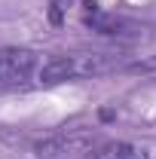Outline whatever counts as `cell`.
Here are the masks:
<instances>
[{"label":"cell","mask_w":156,"mask_h":159,"mask_svg":"<svg viewBox=\"0 0 156 159\" xmlns=\"http://www.w3.org/2000/svg\"><path fill=\"white\" fill-rule=\"evenodd\" d=\"M83 25L92 28L95 34H104V37H135L138 34V25L132 19L101 9L95 0H86L83 3Z\"/></svg>","instance_id":"4"},{"label":"cell","mask_w":156,"mask_h":159,"mask_svg":"<svg viewBox=\"0 0 156 159\" xmlns=\"http://www.w3.org/2000/svg\"><path fill=\"white\" fill-rule=\"evenodd\" d=\"M101 141L104 138L95 129L80 125V129H61V132L40 138L34 150H37V159H86Z\"/></svg>","instance_id":"2"},{"label":"cell","mask_w":156,"mask_h":159,"mask_svg":"<svg viewBox=\"0 0 156 159\" xmlns=\"http://www.w3.org/2000/svg\"><path fill=\"white\" fill-rule=\"evenodd\" d=\"M119 58L110 52H61L40 64V83L58 86V83H74L86 77H101L107 70H117Z\"/></svg>","instance_id":"1"},{"label":"cell","mask_w":156,"mask_h":159,"mask_svg":"<svg viewBox=\"0 0 156 159\" xmlns=\"http://www.w3.org/2000/svg\"><path fill=\"white\" fill-rule=\"evenodd\" d=\"M40 67V55L25 46H0V89L21 86Z\"/></svg>","instance_id":"3"},{"label":"cell","mask_w":156,"mask_h":159,"mask_svg":"<svg viewBox=\"0 0 156 159\" xmlns=\"http://www.w3.org/2000/svg\"><path fill=\"white\" fill-rule=\"evenodd\" d=\"M64 12H67V0H49V25L52 28L64 25Z\"/></svg>","instance_id":"6"},{"label":"cell","mask_w":156,"mask_h":159,"mask_svg":"<svg viewBox=\"0 0 156 159\" xmlns=\"http://www.w3.org/2000/svg\"><path fill=\"white\" fill-rule=\"evenodd\" d=\"M86 159H150V153H147V147L132 144V141H107L104 138Z\"/></svg>","instance_id":"5"}]
</instances>
